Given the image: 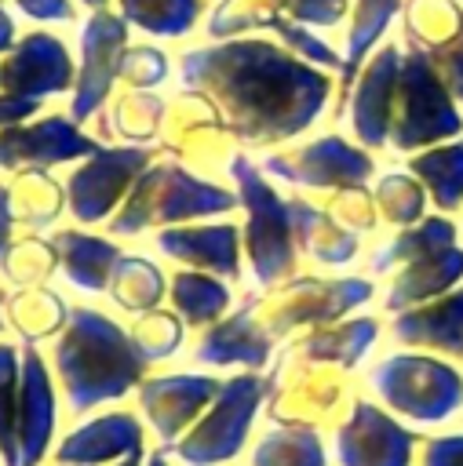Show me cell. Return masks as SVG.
<instances>
[{"instance_id": "6da1fadb", "label": "cell", "mask_w": 463, "mask_h": 466, "mask_svg": "<svg viewBox=\"0 0 463 466\" xmlns=\"http://www.w3.org/2000/svg\"><path fill=\"white\" fill-rule=\"evenodd\" d=\"M182 84L201 91L230 135L277 146L306 131L328 102L332 76L270 40H226L182 55Z\"/></svg>"}, {"instance_id": "7a4b0ae2", "label": "cell", "mask_w": 463, "mask_h": 466, "mask_svg": "<svg viewBox=\"0 0 463 466\" xmlns=\"http://www.w3.org/2000/svg\"><path fill=\"white\" fill-rule=\"evenodd\" d=\"M51 364L69 411L77 415L106 400H120L128 390H139L149 368L131 331L95 306H69L66 328L51 350Z\"/></svg>"}, {"instance_id": "3957f363", "label": "cell", "mask_w": 463, "mask_h": 466, "mask_svg": "<svg viewBox=\"0 0 463 466\" xmlns=\"http://www.w3.org/2000/svg\"><path fill=\"white\" fill-rule=\"evenodd\" d=\"M241 208L237 193L215 182L197 178L190 167L160 160L149 164L131 193L124 197V204L117 208V215L109 218V233L113 237H139L149 226H186L193 218H211L222 211Z\"/></svg>"}, {"instance_id": "277c9868", "label": "cell", "mask_w": 463, "mask_h": 466, "mask_svg": "<svg viewBox=\"0 0 463 466\" xmlns=\"http://www.w3.org/2000/svg\"><path fill=\"white\" fill-rule=\"evenodd\" d=\"M230 175L237 182V200L248 211L244 226V255L259 288H273L295 273L303 251L295 233V200L277 197V189L262 178V167L244 153L230 157Z\"/></svg>"}, {"instance_id": "5b68a950", "label": "cell", "mask_w": 463, "mask_h": 466, "mask_svg": "<svg viewBox=\"0 0 463 466\" xmlns=\"http://www.w3.org/2000/svg\"><path fill=\"white\" fill-rule=\"evenodd\" d=\"M368 386L412 422H445L463 408V371L430 353H390L372 364Z\"/></svg>"}, {"instance_id": "8992f818", "label": "cell", "mask_w": 463, "mask_h": 466, "mask_svg": "<svg viewBox=\"0 0 463 466\" xmlns=\"http://www.w3.org/2000/svg\"><path fill=\"white\" fill-rule=\"evenodd\" d=\"M463 131V116L456 109L452 91L445 87L441 73L434 69L423 47L405 51L394 95V124H390V149L408 153L419 146L448 142Z\"/></svg>"}, {"instance_id": "52a82bcc", "label": "cell", "mask_w": 463, "mask_h": 466, "mask_svg": "<svg viewBox=\"0 0 463 466\" xmlns=\"http://www.w3.org/2000/svg\"><path fill=\"white\" fill-rule=\"evenodd\" d=\"M270 393V379L255 375V371H241L230 375L219 390V397L204 408V415L171 444L164 448L168 455H175L182 466H222L233 455H241L252 419L262 404V397Z\"/></svg>"}, {"instance_id": "ba28073f", "label": "cell", "mask_w": 463, "mask_h": 466, "mask_svg": "<svg viewBox=\"0 0 463 466\" xmlns=\"http://www.w3.org/2000/svg\"><path fill=\"white\" fill-rule=\"evenodd\" d=\"M149 164H153V149L149 146H102L66 182L69 215L80 226L113 218L117 208L124 204V197L131 193L135 178Z\"/></svg>"}, {"instance_id": "9c48e42d", "label": "cell", "mask_w": 463, "mask_h": 466, "mask_svg": "<svg viewBox=\"0 0 463 466\" xmlns=\"http://www.w3.org/2000/svg\"><path fill=\"white\" fill-rule=\"evenodd\" d=\"M262 175L303 189H354L376 175V160L339 135H321L306 146L270 153L262 160Z\"/></svg>"}, {"instance_id": "30bf717a", "label": "cell", "mask_w": 463, "mask_h": 466, "mask_svg": "<svg viewBox=\"0 0 463 466\" xmlns=\"http://www.w3.org/2000/svg\"><path fill=\"white\" fill-rule=\"evenodd\" d=\"M376 295V284L368 277H339V280H317V277H303L288 288H277L270 299V313L262 317L255 306V317L262 320V328L270 331V339L284 335L288 328H299V324H310V328H321V324H335L343 313H350L354 306L368 302ZM252 302V299H248Z\"/></svg>"}, {"instance_id": "8fae6325", "label": "cell", "mask_w": 463, "mask_h": 466, "mask_svg": "<svg viewBox=\"0 0 463 466\" xmlns=\"http://www.w3.org/2000/svg\"><path fill=\"white\" fill-rule=\"evenodd\" d=\"M102 142L84 135L80 124L66 113H51L36 124H11L0 131V167L4 171H33L66 160H80L98 153Z\"/></svg>"}, {"instance_id": "7c38bea8", "label": "cell", "mask_w": 463, "mask_h": 466, "mask_svg": "<svg viewBox=\"0 0 463 466\" xmlns=\"http://www.w3.org/2000/svg\"><path fill=\"white\" fill-rule=\"evenodd\" d=\"M419 437L372 400H354L335 433L339 466H412Z\"/></svg>"}, {"instance_id": "4fadbf2b", "label": "cell", "mask_w": 463, "mask_h": 466, "mask_svg": "<svg viewBox=\"0 0 463 466\" xmlns=\"http://www.w3.org/2000/svg\"><path fill=\"white\" fill-rule=\"evenodd\" d=\"M128 22L109 15V11H95L84 25V66L77 73V84H73V102H69V116L80 124V120H91L98 116V109L106 106L109 98V87L113 80L120 76V58L128 51Z\"/></svg>"}, {"instance_id": "5bb4252c", "label": "cell", "mask_w": 463, "mask_h": 466, "mask_svg": "<svg viewBox=\"0 0 463 466\" xmlns=\"http://www.w3.org/2000/svg\"><path fill=\"white\" fill-rule=\"evenodd\" d=\"M226 379L215 375H157V379H142L139 386V404L149 419V426L157 430L160 448H171L201 415L204 408L219 397Z\"/></svg>"}, {"instance_id": "9a60e30c", "label": "cell", "mask_w": 463, "mask_h": 466, "mask_svg": "<svg viewBox=\"0 0 463 466\" xmlns=\"http://www.w3.org/2000/svg\"><path fill=\"white\" fill-rule=\"evenodd\" d=\"M73 84H77L73 58H69L66 44L51 33H29L0 62V87L18 98L40 102L47 95L69 91Z\"/></svg>"}, {"instance_id": "2e32d148", "label": "cell", "mask_w": 463, "mask_h": 466, "mask_svg": "<svg viewBox=\"0 0 463 466\" xmlns=\"http://www.w3.org/2000/svg\"><path fill=\"white\" fill-rule=\"evenodd\" d=\"M405 51L397 44H383L350 98V127L361 146L368 149H386L390 146V124H394V95H397V73H401Z\"/></svg>"}, {"instance_id": "e0dca14e", "label": "cell", "mask_w": 463, "mask_h": 466, "mask_svg": "<svg viewBox=\"0 0 463 466\" xmlns=\"http://www.w3.org/2000/svg\"><path fill=\"white\" fill-rule=\"evenodd\" d=\"M142 444H146V433H142L139 415L106 411L69 430L51 455H55V466H106V462L142 455Z\"/></svg>"}, {"instance_id": "ac0fdd59", "label": "cell", "mask_w": 463, "mask_h": 466, "mask_svg": "<svg viewBox=\"0 0 463 466\" xmlns=\"http://www.w3.org/2000/svg\"><path fill=\"white\" fill-rule=\"evenodd\" d=\"M55 437V386L47 360L33 342L22 346V390H18V462L40 466Z\"/></svg>"}, {"instance_id": "d6986e66", "label": "cell", "mask_w": 463, "mask_h": 466, "mask_svg": "<svg viewBox=\"0 0 463 466\" xmlns=\"http://www.w3.org/2000/svg\"><path fill=\"white\" fill-rule=\"evenodd\" d=\"M157 251H164L175 262H186V269H201L222 280L241 277V229L233 222L168 226L157 233Z\"/></svg>"}, {"instance_id": "ffe728a7", "label": "cell", "mask_w": 463, "mask_h": 466, "mask_svg": "<svg viewBox=\"0 0 463 466\" xmlns=\"http://www.w3.org/2000/svg\"><path fill=\"white\" fill-rule=\"evenodd\" d=\"M270 331L262 328V320L255 317L252 302H244L233 317L226 320H215L211 328H204V335L197 339V350H193V360L197 364H208V368H248V371H259L270 364Z\"/></svg>"}, {"instance_id": "44dd1931", "label": "cell", "mask_w": 463, "mask_h": 466, "mask_svg": "<svg viewBox=\"0 0 463 466\" xmlns=\"http://www.w3.org/2000/svg\"><path fill=\"white\" fill-rule=\"evenodd\" d=\"M459 280H463V248L459 244L430 248L390 273V291H386L383 306L390 313H401V309L423 306L430 299H441Z\"/></svg>"}, {"instance_id": "7402d4cb", "label": "cell", "mask_w": 463, "mask_h": 466, "mask_svg": "<svg viewBox=\"0 0 463 466\" xmlns=\"http://www.w3.org/2000/svg\"><path fill=\"white\" fill-rule=\"evenodd\" d=\"M390 335L405 346L463 357V288L441 299H430L423 306L401 309L390 320Z\"/></svg>"}, {"instance_id": "603a6c76", "label": "cell", "mask_w": 463, "mask_h": 466, "mask_svg": "<svg viewBox=\"0 0 463 466\" xmlns=\"http://www.w3.org/2000/svg\"><path fill=\"white\" fill-rule=\"evenodd\" d=\"M51 248L58 255V269L80 291H106L109 277L124 255L113 237H98V233H84V229H55Z\"/></svg>"}, {"instance_id": "cb8c5ba5", "label": "cell", "mask_w": 463, "mask_h": 466, "mask_svg": "<svg viewBox=\"0 0 463 466\" xmlns=\"http://www.w3.org/2000/svg\"><path fill=\"white\" fill-rule=\"evenodd\" d=\"M295 233L299 251L317 266H346L357 255V233L317 204L295 200Z\"/></svg>"}, {"instance_id": "d4e9b609", "label": "cell", "mask_w": 463, "mask_h": 466, "mask_svg": "<svg viewBox=\"0 0 463 466\" xmlns=\"http://www.w3.org/2000/svg\"><path fill=\"white\" fill-rule=\"evenodd\" d=\"M168 299L186 328H211L233 302V291L222 277L201 269H175L168 280Z\"/></svg>"}, {"instance_id": "484cf974", "label": "cell", "mask_w": 463, "mask_h": 466, "mask_svg": "<svg viewBox=\"0 0 463 466\" xmlns=\"http://www.w3.org/2000/svg\"><path fill=\"white\" fill-rule=\"evenodd\" d=\"M376 335H379L376 317H350V320L314 328L306 339L295 342V353L303 360H328V364H339V368H354L368 353Z\"/></svg>"}, {"instance_id": "4316f807", "label": "cell", "mask_w": 463, "mask_h": 466, "mask_svg": "<svg viewBox=\"0 0 463 466\" xmlns=\"http://www.w3.org/2000/svg\"><path fill=\"white\" fill-rule=\"evenodd\" d=\"M408 175L423 182L437 211L452 215L456 208H463V138L416 153L408 160Z\"/></svg>"}, {"instance_id": "83f0119b", "label": "cell", "mask_w": 463, "mask_h": 466, "mask_svg": "<svg viewBox=\"0 0 463 466\" xmlns=\"http://www.w3.org/2000/svg\"><path fill=\"white\" fill-rule=\"evenodd\" d=\"M445 244H456V226L445 215H430V218H419L416 226H408L405 233H394L390 240H383L372 251L368 266H372V273H394L397 266L412 262L416 255H423L430 248H445Z\"/></svg>"}, {"instance_id": "f1b7e54d", "label": "cell", "mask_w": 463, "mask_h": 466, "mask_svg": "<svg viewBox=\"0 0 463 466\" xmlns=\"http://www.w3.org/2000/svg\"><path fill=\"white\" fill-rule=\"evenodd\" d=\"M113 302L128 313H149L157 309L160 295H164V273L157 262H149L146 255H120L113 277H109V288Z\"/></svg>"}, {"instance_id": "f546056e", "label": "cell", "mask_w": 463, "mask_h": 466, "mask_svg": "<svg viewBox=\"0 0 463 466\" xmlns=\"http://www.w3.org/2000/svg\"><path fill=\"white\" fill-rule=\"evenodd\" d=\"M7 317H11L7 324H15L26 342H36L66 328L69 306L47 288H29V291L7 295Z\"/></svg>"}, {"instance_id": "4dcf8cb0", "label": "cell", "mask_w": 463, "mask_h": 466, "mask_svg": "<svg viewBox=\"0 0 463 466\" xmlns=\"http://www.w3.org/2000/svg\"><path fill=\"white\" fill-rule=\"evenodd\" d=\"M18 390H22V346L0 342V466L18 462Z\"/></svg>"}, {"instance_id": "1f68e13d", "label": "cell", "mask_w": 463, "mask_h": 466, "mask_svg": "<svg viewBox=\"0 0 463 466\" xmlns=\"http://www.w3.org/2000/svg\"><path fill=\"white\" fill-rule=\"evenodd\" d=\"M124 22L153 36H186L201 18V0H120Z\"/></svg>"}, {"instance_id": "d6a6232c", "label": "cell", "mask_w": 463, "mask_h": 466, "mask_svg": "<svg viewBox=\"0 0 463 466\" xmlns=\"http://www.w3.org/2000/svg\"><path fill=\"white\" fill-rule=\"evenodd\" d=\"M401 0H357L354 4V22H350V36H346V58H343V91L350 87L354 73L361 69V58L372 51V44L383 36V29L390 25V18L397 15Z\"/></svg>"}, {"instance_id": "836d02e7", "label": "cell", "mask_w": 463, "mask_h": 466, "mask_svg": "<svg viewBox=\"0 0 463 466\" xmlns=\"http://www.w3.org/2000/svg\"><path fill=\"white\" fill-rule=\"evenodd\" d=\"M252 466H324V444L314 430H270L255 451Z\"/></svg>"}, {"instance_id": "e575fe53", "label": "cell", "mask_w": 463, "mask_h": 466, "mask_svg": "<svg viewBox=\"0 0 463 466\" xmlns=\"http://www.w3.org/2000/svg\"><path fill=\"white\" fill-rule=\"evenodd\" d=\"M62 211V189L51 182L40 167L18 171V182L11 189V215L22 218L26 226H47Z\"/></svg>"}, {"instance_id": "d590c367", "label": "cell", "mask_w": 463, "mask_h": 466, "mask_svg": "<svg viewBox=\"0 0 463 466\" xmlns=\"http://www.w3.org/2000/svg\"><path fill=\"white\" fill-rule=\"evenodd\" d=\"M182 320L179 313H168V309H149L142 313L139 320H131V339L135 346L142 350V357L153 364V360H168L171 353H179L182 346Z\"/></svg>"}, {"instance_id": "8d00e7d4", "label": "cell", "mask_w": 463, "mask_h": 466, "mask_svg": "<svg viewBox=\"0 0 463 466\" xmlns=\"http://www.w3.org/2000/svg\"><path fill=\"white\" fill-rule=\"evenodd\" d=\"M376 204L383 208V215L397 226H416L419 215H423V204H427V189L416 175H405V171H390L383 175L379 189H376Z\"/></svg>"}, {"instance_id": "74e56055", "label": "cell", "mask_w": 463, "mask_h": 466, "mask_svg": "<svg viewBox=\"0 0 463 466\" xmlns=\"http://www.w3.org/2000/svg\"><path fill=\"white\" fill-rule=\"evenodd\" d=\"M55 262H58V255H55L51 240L22 237L18 244L7 248V255H4L0 266H4L7 280H15V284H36V280H44L55 269Z\"/></svg>"}, {"instance_id": "f35d334b", "label": "cell", "mask_w": 463, "mask_h": 466, "mask_svg": "<svg viewBox=\"0 0 463 466\" xmlns=\"http://www.w3.org/2000/svg\"><path fill=\"white\" fill-rule=\"evenodd\" d=\"M270 18L262 22V25H270L281 40H284V47L288 51H295L303 62H314V66H321V69H339L343 73V58L321 40V36H314L306 25H299V22H288V18H281L277 11H266Z\"/></svg>"}, {"instance_id": "ab89813d", "label": "cell", "mask_w": 463, "mask_h": 466, "mask_svg": "<svg viewBox=\"0 0 463 466\" xmlns=\"http://www.w3.org/2000/svg\"><path fill=\"white\" fill-rule=\"evenodd\" d=\"M120 76L135 87V91H146L153 84H160L168 76V55L149 47V44H139V47H128L124 58H120Z\"/></svg>"}, {"instance_id": "60d3db41", "label": "cell", "mask_w": 463, "mask_h": 466, "mask_svg": "<svg viewBox=\"0 0 463 466\" xmlns=\"http://www.w3.org/2000/svg\"><path fill=\"white\" fill-rule=\"evenodd\" d=\"M427 55H430L434 69L441 73L445 87L452 91V98L463 106V29L452 40H445V47H430Z\"/></svg>"}, {"instance_id": "b9f144b4", "label": "cell", "mask_w": 463, "mask_h": 466, "mask_svg": "<svg viewBox=\"0 0 463 466\" xmlns=\"http://www.w3.org/2000/svg\"><path fill=\"white\" fill-rule=\"evenodd\" d=\"M277 4L288 7L299 25H335L346 15V0H273L270 11H277Z\"/></svg>"}, {"instance_id": "7bdbcfd3", "label": "cell", "mask_w": 463, "mask_h": 466, "mask_svg": "<svg viewBox=\"0 0 463 466\" xmlns=\"http://www.w3.org/2000/svg\"><path fill=\"white\" fill-rule=\"evenodd\" d=\"M416 451H419V466H463V433L423 437Z\"/></svg>"}, {"instance_id": "ee69618b", "label": "cell", "mask_w": 463, "mask_h": 466, "mask_svg": "<svg viewBox=\"0 0 463 466\" xmlns=\"http://www.w3.org/2000/svg\"><path fill=\"white\" fill-rule=\"evenodd\" d=\"M29 18L40 22H66L73 18V0H15Z\"/></svg>"}, {"instance_id": "f6af8a7d", "label": "cell", "mask_w": 463, "mask_h": 466, "mask_svg": "<svg viewBox=\"0 0 463 466\" xmlns=\"http://www.w3.org/2000/svg\"><path fill=\"white\" fill-rule=\"evenodd\" d=\"M40 109V102H33V98H18V95H0V131L4 127H11V124H22L26 116H33Z\"/></svg>"}, {"instance_id": "bcb514c9", "label": "cell", "mask_w": 463, "mask_h": 466, "mask_svg": "<svg viewBox=\"0 0 463 466\" xmlns=\"http://www.w3.org/2000/svg\"><path fill=\"white\" fill-rule=\"evenodd\" d=\"M11 226H15V215H11V186L0 182V262L11 248Z\"/></svg>"}, {"instance_id": "7dc6e473", "label": "cell", "mask_w": 463, "mask_h": 466, "mask_svg": "<svg viewBox=\"0 0 463 466\" xmlns=\"http://www.w3.org/2000/svg\"><path fill=\"white\" fill-rule=\"evenodd\" d=\"M11 40H15V22H11V15H7L4 7H0V55L15 47Z\"/></svg>"}, {"instance_id": "c3c4849f", "label": "cell", "mask_w": 463, "mask_h": 466, "mask_svg": "<svg viewBox=\"0 0 463 466\" xmlns=\"http://www.w3.org/2000/svg\"><path fill=\"white\" fill-rule=\"evenodd\" d=\"M146 466H171V462H168V451H164V448H153V451L146 455Z\"/></svg>"}, {"instance_id": "681fc988", "label": "cell", "mask_w": 463, "mask_h": 466, "mask_svg": "<svg viewBox=\"0 0 463 466\" xmlns=\"http://www.w3.org/2000/svg\"><path fill=\"white\" fill-rule=\"evenodd\" d=\"M80 4H87L91 11H106L109 7V0H80Z\"/></svg>"}, {"instance_id": "f907efd6", "label": "cell", "mask_w": 463, "mask_h": 466, "mask_svg": "<svg viewBox=\"0 0 463 466\" xmlns=\"http://www.w3.org/2000/svg\"><path fill=\"white\" fill-rule=\"evenodd\" d=\"M113 466H142V455H131V459H120V462H113Z\"/></svg>"}, {"instance_id": "816d5d0a", "label": "cell", "mask_w": 463, "mask_h": 466, "mask_svg": "<svg viewBox=\"0 0 463 466\" xmlns=\"http://www.w3.org/2000/svg\"><path fill=\"white\" fill-rule=\"evenodd\" d=\"M0 302H7V299L0 295ZM4 328H7V320H4V313H0V331H4Z\"/></svg>"}, {"instance_id": "f5cc1de1", "label": "cell", "mask_w": 463, "mask_h": 466, "mask_svg": "<svg viewBox=\"0 0 463 466\" xmlns=\"http://www.w3.org/2000/svg\"><path fill=\"white\" fill-rule=\"evenodd\" d=\"M0 295H4V299H7V291H4V288H0Z\"/></svg>"}]
</instances>
